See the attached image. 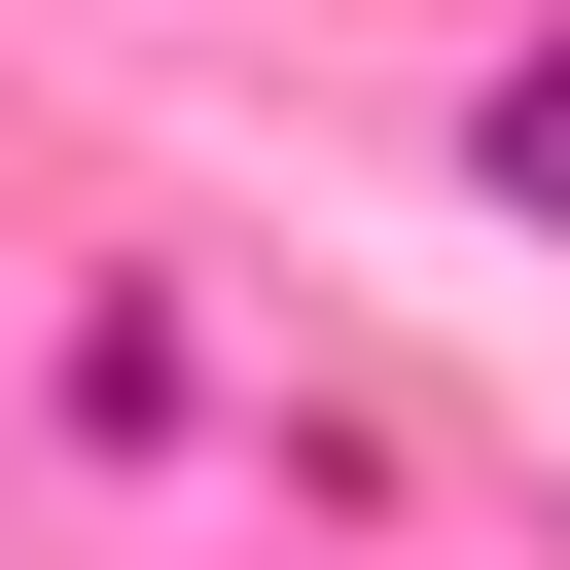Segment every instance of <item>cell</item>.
Wrapping results in <instances>:
<instances>
[{"label": "cell", "mask_w": 570, "mask_h": 570, "mask_svg": "<svg viewBox=\"0 0 570 570\" xmlns=\"http://www.w3.org/2000/svg\"><path fill=\"white\" fill-rule=\"evenodd\" d=\"M499 178H534V214H570V71H499Z\"/></svg>", "instance_id": "cell-1"}]
</instances>
